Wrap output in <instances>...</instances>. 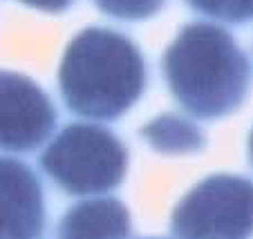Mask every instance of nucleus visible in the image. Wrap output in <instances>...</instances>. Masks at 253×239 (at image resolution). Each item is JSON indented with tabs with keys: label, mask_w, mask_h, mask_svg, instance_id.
I'll return each instance as SVG.
<instances>
[{
	"label": "nucleus",
	"mask_w": 253,
	"mask_h": 239,
	"mask_svg": "<svg viewBox=\"0 0 253 239\" xmlns=\"http://www.w3.org/2000/svg\"><path fill=\"white\" fill-rule=\"evenodd\" d=\"M41 168L67 195L99 197L121 186L128 150L115 132L94 121L72 123L47 141Z\"/></svg>",
	"instance_id": "obj_3"
},
{
	"label": "nucleus",
	"mask_w": 253,
	"mask_h": 239,
	"mask_svg": "<svg viewBox=\"0 0 253 239\" xmlns=\"http://www.w3.org/2000/svg\"><path fill=\"white\" fill-rule=\"evenodd\" d=\"M139 137L150 150L164 157H188L206 145V134L193 119L175 112H164L143 123Z\"/></svg>",
	"instance_id": "obj_8"
},
{
	"label": "nucleus",
	"mask_w": 253,
	"mask_h": 239,
	"mask_svg": "<svg viewBox=\"0 0 253 239\" xmlns=\"http://www.w3.org/2000/svg\"><path fill=\"white\" fill-rule=\"evenodd\" d=\"M56 119L52 99L34 78L0 69V150L34 152L49 141Z\"/></svg>",
	"instance_id": "obj_5"
},
{
	"label": "nucleus",
	"mask_w": 253,
	"mask_h": 239,
	"mask_svg": "<svg viewBox=\"0 0 253 239\" xmlns=\"http://www.w3.org/2000/svg\"><path fill=\"white\" fill-rule=\"evenodd\" d=\"M148 72L141 49L117 29L87 27L65 47L58 90L67 110L87 121H117L134 107Z\"/></svg>",
	"instance_id": "obj_2"
},
{
	"label": "nucleus",
	"mask_w": 253,
	"mask_h": 239,
	"mask_svg": "<svg viewBox=\"0 0 253 239\" xmlns=\"http://www.w3.org/2000/svg\"><path fill=\"white\" fill-rule=\"evenodd\" d=\"M162 72L175 101L191 116L213 121L244 103L251 63L235 38L217 23L184 25L162 56Z\"/></svg>",
	"instance_id": "obj_1"
},
{
	"label": "nucleus",
	"mask_w": 253,
	"mask_h": 239,
	"mask_svg": "<svg viewBox=\"0 0 253 239\" xmlns=\"http://www.w3.org/2000/svg\"><path fill=\"white\" fill-rule=\"evenodd\" d=\"M175 239H249L253 235V181L242 174H211L177 201Z\"/></svg>",
	"instance_id": "obj_4"
},
{
	"label": "nucleus",
	"mask_w": 253,
	"mask_h": 239,
	"mask_svg": "<svg viewBox=\"0 0 253 239\" xmlns=\"http://www.w3.org/2000/svg\"><path fill=\"white\" fill-rule=\"evenodd\" d=\"M103 14L119 20H148L164 9L166 0H94Z\"/></svg>",
	"instance_id": "obj_10"
},
{
	"label": "nucleus",
	"mask_w": 253,
	"mask_h": 239,
	"mask_svg": "<svg viewBox=\"0 0 253 239\" xmlns=\"http://www.w3.org/2000/svg\"><path fill=\"white\" fill-rule=\"evenodd\" d=\"M132 219L115 197H85L70 206L56 226L58 239H128Z\"/></svg>",
	"instance_id": "obj_7"
},
{
	"label": "nucleus",
	"mask_w": 253,
	"mask_h": 239,
	"mask_svg": "<svg viewBox=\"0 0 253 239\" xmlns=\"http://www.w3.org/2000/svg\"><path fill=\"white\" fill-rule=\"evenodd\" d=\"M45 230V195L27 163L0 157V239H39Z\"/></svg>",
	"instance_id": "obj_6"
},
{
	"label": "nucleus",
	"mask_w": 253,
	"mask_h": 239,
	"mask_svg": "<svg viewBox=\"0 0 253 239\" xmlns=\"http://www.w3.org/2000/svg\"><path fill=\"white\" fill-rule=\"evenodd\" d=\"M249 161H251V166H253V130H251V134H249Z\"/></svg>",
	"instance_id": "obj_12"
},
{
	"label": "nucleus",
	"mask_w": 253,
	"mask_h": 239,
	"mask_svg": "<svg viewBox=\"0 0 253 239\" xmlns=\"http://www.w3.org/2000/svg\"><path fill=\"white\" fill-rule=\"evenodd\" d=\"M148 239H159V237H148Z\"/></svg>",
	"instance_id": "obj_13"
},
{
	"label": "nucleus",
	"mask_w": 253,
	"mask_h": 239,
	"mask_svg": "<svg viewBox=\"0 0 253 239\" xmlns=\"http://www.w3.org/2000/svg\"><path fill=\"white\" fill-rule=\"evenodd\" d=\"M18 2L32 7V9L45 11V14H63L65 9H70L74 0H18Z\"/></svg>",
	"instance_id": "obj_11"
},
{
	"label": "nucleus",
	"mask_w": 253,
	"mask_h": 239,
	"mask_svg": "<svg viewBox=\"0 0 253 239\" xmlns=\"http://www.w3.org/2000/svg\"><path fill=\"white\" fill-rule=\"evenodd\" d=\"M186 5L217 23L244 25L253 20V0H186Z\"/></svg>",
	"instance_id": "obj_9"
}]
</instances>
